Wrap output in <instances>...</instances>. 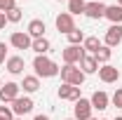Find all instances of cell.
<instances>
[{
	"instance_id": "cell-34",
	"label": "cell",
	"mask_w": 122,
	"mask_h": 120,
	"mask_svg": "<svg viewBox=\"0 0 122 120\" xmlns=\"http://www.w3.org/2000/svg\"><path fill=\"white\" fill-rule=\"evenodd\" d=\"M14 120H24V118H14Z\"/></svg>"
},
{
	"instance_id": "cell-3",
	"label": "cell",
	"mask_w": 122,
	"mask_h": 120,
	"mask_svg": "<svg viewBox=\"0 0 122 120\" xmlns=\"http://www.w3.org/2000/svg\"><path fill=\"white\" fill-rule=\"evenodd\" d=\"M85 54H87V52L82 49V45H68V47L61 49V59H63V64H73V66H77Z\"/></svg>"
},
{
	"instance_id": "cell-7",
	"label": "cell",
	"mask_w": 122,
	"mask_h": 120,
	"mask_svg": "<svg viewBox=\"0 0 122 120\" xmlns=\"http://www.w3.org/2000/svg\"><path fill=\"white\" fill-rule=\"evenodd\" d=\"M103 43H106V47H110V49L120 45V43H122V24H113V26L106 31Z\"/></svg>"
},
{
	"instance_id": "cell-13",
	"label": "cell",
	"mask_w": 122,
	"mask_h": 120,
	"mask_svg": "<svg viewBox=\"0 0 122 120\" xmlns=\"http://www.w3.org/2000/svg\"><path fill=\"white\" fill-rule=\"evenodd\" d=\"M5 68H7L12 75H21V73H24V68H26V61H24V57H19V54H14V57H7V61H5Z\"/></svg>"
},
{
	"instance_id": "cell-28",
	"label": "cell",
	"mask_w": 122,
	"mask_h": 120,
	"mask_svg": "<svg viewBox=\"0 0 122 120\" xmlns=\"http://www.w3.org/2000/svg\"><path fill=\"white\" fill-rule=\"evenodd\" d=\"M5 61H7V45L0 43V64H5Z\"/></svg>"
},
{
	"instance_id": "cell-20",
	"label": "cell",
	"mask_w": 122,
	"mask_h": 120,
	"mask_svg": "<svg viewBox=\"0 0 122 120\" xmlns=\"http://www.w3.org/2000/svg\"><path fill=\"white\" fill-rule=\"evenodd\" d=\"M82 49H85L87 54H96V52L101 49V40H99L96 35H89V38H85V43H82Z\"/></svg>"
},
{
	"instance_id": "cell-10",
	"label": "cell",
	"mask_w": 122,
	"mask_h": 120,
	"mask_svg": "<svg viewBox=\"0 0 122 120\" xmlns=\"http://www.w3.org/2000/svg\"><path fill=\"white\" fill-rule=\"evenodd\" d=\"M99 78H101V82H117L120 80V71L115 68V66H110V64H103V66H99Z\"/></svg>"
},
{
	"instance_id": "cell-14",
	"label": "cell",
	"mask_w": 122,
	"mask_h": 120,
	"mask_svg": "<svg viewBox=\"0 0 122 120\" xmlns=\"http://www.w3.org/2000/svg\"><path fill=\"white\" fill-rule=\"evenodd\" d=\"M45 31H47V26H45L42 19H30L28 26H26V33H28L33 40H35V38H45Z\"/></svg>"
},
{
	"instance_id": "cell-36",
	"label": "cell",
	"mask_w": 122,
	"mask_h": 120,
	"mask_svg": "<svg viewBox=\"0 0 122 120\" xmlns=\"http://www.w3.org/2000/svg\"><path fill=\"white\" fill-rule=\"evenodd\" d=\"M59 2H63V0H59ZM66 2H68V0H66Z\"/></svg>"
},
{
	"instance_id": "cell-29",
	"label": "cell",
	"mask_w": 122,
	"mask_h": 120,
	"mask_svg": "<svg viewBox=\"0 0 122 120\" xmlns=\"http://www.w3.org/2000/svg\"><path fill=\"white\" fill-rule=\"evenodd\" d=\"M5 24H7V16H5V12H0V28H5Z\"/></svg>"
},
{
	"instance_id": "cell-27",
	"label": "cell",
	"mask_w": 122,
	"mask_h": 120,
	"mask_svg": "<svg viewBox=\"0 0 122 120\" xmlns=\"http://www.w3.org/2000/svg\"><path fill=\"white\" fill-rule=\"evenodd\" d=\"M12 7H16V0H0V12H10Z\"/></svg>"
},
{
	"instance_id": "cell-12",
	"label": "cell",
	"mask_w": 122,
	"mask_h": 120,
	"mask_svg": "<svg viewBox=\"0 0 122 120\" xmlns=\"http://www.w3.org/2000/svg\"><path fill=\"white\" fill-rule=\"evenodd\" d=\"M85 14L89 16V19H103L106 16V5L101 2V0H94V2H87V7H85Z\"/></svg>"
},
{
	"instance_id": "cell-5",
	"label": "cell",
	"mask_w": 122,
	"mask_h": 120,
	"mask_svg": "<svg viewBox=\"0 0 122 120\" xmlns=\"http://www.w3.org/2000/svg\"><path fill=\"white\" fill-rule=\"evenodd\" d=\"M30 43H33V38H30L26 31H14L10 35V45L14 47V49H30Z\"/></svg>"
},
{
	"instance_id": "cell-18",
	"label": "cell",
	"mask_w": 122,
	"mask_h": 120,
	"mask_svg": "<svg viewBox=\"0 0 122 120\" xmlns=\"http://www.w3.org/2000/svg\"><path fill=\"white\" fill-rule=\"evenodd\" d=\"M106 19L110 24H122V7L115 2V5H106Z\"/></svg>"
},
{
	"instance_id": "cell-17",
	"label": "cell",
	"mask_w": 122,
	"mask_h": 120,
	"mask_svg": "<svg viewBox=\"0 0 122 120\" xmlns=\"http://www.w3.org/2000/svg\"><path fill=\"white\" fill-rule=\"evenodd\" d=\"M19 87L26 92V94H33V92L40 90V78H38V75H24V80H21Z\"/></svg>"
},
{
	"instance_id": "cell-23",
	"label": "cell",
	"mask_w": 122,
	"mask_h": 120,
	"mask_svg": "<svg viewBox=\"0 0 122 120\" xmlns=\"http://www.w3.org/2000/svg\"><path fill=\"white\" fill-rule=\"evenodd\" d=\"M66 38H68V43H71V45H82V43H85V33H82L80 28H73Z\"/></svg>"
},
{
	"instance_id": "cell-35",
	"label": "cell",
	"mask_w": 122,
	"mask_h": 120,
	"mask_svg": "<svg viewBox=\"0 0 122 120\" xmlns=\"http://www.w3.org/2000/svg\"><path fill=\"white\" fill-rule=\"evenodd\" d=\"M0 87H2V80H0Z\"/></svg>"
},
{
	"instance_id": "cell-8",
	"label": "cell",
	"mask_w": 122,
	"mask_h": 120,
	"mask_svg": "<svg viewBox=\"0 0 122 120\" xmlns=\"http://www.w3.org/2000/svg\"><path fill=\"white\" fill-rule=\"evenodd\" d=\"M92 111H94V108H92V101H89V99H82V97L75 101V108H73L75 120H89L92 118Z\"/></svg>"
},
{
	"instance_id": "cell-21",
	"label": "cell",
	"mask_w": 122,
	"mask_h": 120,
	"mask_svg": "<svg viewBox=\"0 0 122 120\" xmlns=\"http://www.w3.org/2000/svg\"><path fill=\"white\" fill-rule=\"evenodd\" d=\"M85 7H87V2L85 0H68V14H85Z\"/></svg>"
},
{
	"instance_id": "cell-31",
	"label": "cell",
	"mask_w": 122,
	"mask_h": 120,
	"mask_svg": "<svg viewBox=\"0 0 122 120\" xmlns=\"http://www.w3.org/2000/svg\"><path fill=\"white\" fill-rule=\"evenodd\" d=\"M113 120H122V115H115V118H113Z\"/></svg>"
},
{
	"instance_id": "cell-15",
	"label": "cell",
	"mask_w": 122,
	"mask_h": 120,
	"mask_svg": "<svg viewBox=\"0 0 122 120\" xmlns=\"http://www.w3.org/2000/svg\"><path fill=\"white\" fill-rule=\"evenodd\" d=\"M92 108H96V111H106L108 106H110V97H108L103 90H99V92H94L92 94Z\"/></svg>"
},
{
	"instance_id": "cell-4",
	"label": "cell",
	"mask_w": 122,
	"mask_h": 120,
	"mask_svg": "<svg viewBox=\"0 0 122 120\" xmlns=\"http://www.w3.org/2000/svg\"><path fill=\"white\" fill-rule=\"evenodd\" d=\"M54 26H56L59 33L68 35L71 31L75 28V19H73V14H68V12H61V14H56V19H54Z\"/></svg>"
},
{
	"instance_id": "cell-2",
	"label": "cell",
	"mask_w": 122,
	"mask_h": 120,
	"mask_svg": "<svg viewBox=\"0 0 122 120\" xmlns=\"http://www.w3.org/2000/svg\"><path fill=\"white\" fill-rule=\"evenodd\" d=\"M59 73H61V80H63L66 85H75V87H80V85L85 82V78H87V75L82 73L77 66H73V64H63V68H61Z\"/></svg>"
},
{
	"instance_id": "cell-16",
	"label": "cell",
	"mask_w": 122,
	"mask_h": 120,
	"mask_svg": "<svg viewBox=\"0 0 122 120\" xmlns=\"http://www.w3.org/2000/svg\"><path fill=\"white\" fill-rule=\"evenodd\" d=\"M80 71H82L85 75H92V73L99 71V61L94 59V54H85V57H82V61H80Z\"/></svg>"
},
{
	"instance_id": "cell-9",
	"label": "cell",
	"mask_w": 122,
	"mask_h": 120,
	"mask_svg": "<svg viewBox=\"0 0 122 120\" xmlns=\"http://www.w3.org/2000/svg\"><path fill=\"white\" fill-rule=\"evenodd\" d=\"M19 90H21V87H19L16 82H5V85L0 87V101H2V104H12L16 97H19Z\"/></svg>"
},
{
	"instance_id": "cell-1",
	"label": "cell",
	"mask_w": 122,
	"mask_h": 120,
	"mask_svg": "<svg viewBox=\"0 0 122 120\" xmlns=\"http://www.w3.org/2000/svg\"><path fill=\"white\" fill-rule=\"evenodd\" d=\"M33 71H35L38 78H54V75H59L61 66L56 61H52L47 54H38L33 59Z\"/></svg>"
},
{
	"instance_id": "cell-11",
	"label": "cell",
	"mask_w": 122,
	"mask_h": 120,
	"mask_svg": "<svg viewBox=\"0 0 122 120\" xmlns=\"http://www.w3.org/2000/svg\"><path fill=\"white\" fill-rule=\"evenodd\" d=\"M56 94H59L61 101H77V99L82 97V94H80V87H75V85H66V82L59 87Z\"/></svg>"
},
{
	"instance_id": "cell-25",
	"label": "cell",
	"mask_w": 122,
	"mask_h": 120,
	"mask_svg": "<svg viewBox=\"0 0 122 120\" xmlns=\"http://www.w3.org/2000/svg\"><path fill=\"white\" fill-rule=\"evenodd\" d=\"M110 104L115 106V108H122V87H117V90H115V94L110 97Z\"/></svg>"
},
{
	"instance_id": "cell-22",
	"label": "cell",
	"mask_w": 122,
	"mask_h": 120,
	"mask_svg": "<svg viewBox=\"0 0 122 120\" xmlns=\"http://www.w3.org/2000/svg\"><path fill=\"white\" fill-rule=\"evenodd\" d=\"M110 57H113V49H110V47H106V45H101V49L94 54V59L99 61V64H108V61H110Z\"/></svg>"
},
{
	"instance_id": "cell-19",
	"label": "cell",
	"mask_w": 122,
	"mask_h": 120,
	"mask_svg": "<svg viewBox=\"0 0 122 120\" xmlns=\"http://www.w3.org/2000/svg\"><path fill=\"white\" fill-rule=\"evenodd\" d=\"M30 49L35 52V57H38V54H47V52L52 49V43H49L47 38H35V40L30 43Z\"/></svg>"
},
{
	"instance_id": "cell-26",
	"label": "cell",
	"mask_w": 122,
	"mask_h": 120,
	"mask_svg": "<svg viewBox=\"0 0 122 120\" xmlns=\"http://www.w3.org/2000/svg\"><path fill=\"white\" fill-rule=\"evenodd\" d=\"M0 120H14V113L10 106H0Z\"/></svg>"
},
{
	"instance_id": "cell-37",
	"label": "cell",
	"mask_w": 122,
	"mask_h": 120,
	"mask_svg": "<svg viewBox=\"0 0 122 120\" xmlns=\"http://www.w3.org/2000/svg\"><path fill=\"white\" fill-rule=\"evenodd\" d=\"M68 120H75V118H68Z\"/></svg>"
},
{
	"instance_id": "cell-33",
	"label": "cell",
	"mask_w": 122,
	"mask_h": 120,
	"mask_svg": "<svg viewBox=\"0 0 122 120\" xmlns=\"http://www.w3.org/2000/svg\"><path fill=\"white\" fill-rule=\"evenodd\" d=\"M99 120H108V118H99Z\"/></svg>"
},
{
	"instance_id": "cell-32",
	"label": "cell",
	"mask_w": 122,
	"mask_h": 120,
	"mask_svg": "<svg viewBox=\"0 0 122 120\" xmlns=\"http://www.w3.org/2000/svg\"><path fill=\"white\" fill-rule=\"evenodd\" d=\"M117 5H120V7H122V0H117Z\"/></svg>"
},
{
	"instance_id": "cell-30",
	"label": "cell",
	"mask_w": 122,
	"mask_h": 120,
	"mask_svg": "<svg viewBox=\"0 0 122 120\" xmlns=\"http://www.w3.org/2000/svg\"><path fill=\"white\" fill-rule=\"evenodd\" d=\"M33 120H49V115H35Z\"/></svg>"
},
{
	"instance_id": "cell-24",
	"label": "cell",
	"mask_w": 122,
	"mask_h": 120,
	"mask_svg": "<svg viewBox=\"0 0 122 120\" xmlns=\"http://www.w3.org/2000/svg\"><path fill=\"white\" fill-rule=\"evenodd\" d=\"M5 16H7V24H19L24 14H21V10H19V7H12L10 12H5Z\"/></svg>"
},
{
	"instance_id": "cell-6",
	"label": "cell",
	"mask_w": 122,
	"mask_h": 120,
	"mask_svg": "<svg viewBox=\"0 0 122 120\" xmlns=\"http://www.w3.org/2000/svg\"><path fill=\"white\" fill-rule=\"evenodd\" d=\"M33 106H35V104H33V99H30V97H16L10 108H12V113H14V115H26V113L33 111Z\"/></svg>"
}]
</instances>
